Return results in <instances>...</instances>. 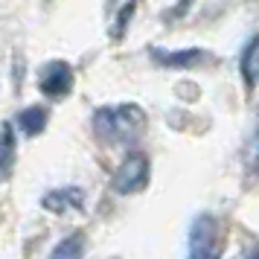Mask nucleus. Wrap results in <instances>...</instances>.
Segmentation results:
<instances>
[{"instance_id": "f257e3e1", "label": "nucleus", "mask_w": 259, "mask_h": 259, "mask_svg": "<svg viewBox=\"0 0 259 259\" xmlns=\"http://www.w3.org/2000/svg\"><path fill=\"white\" fill-rule=\"evenodd\" d=\"M96 131L111 143H128L137 137L143 128V111L137 105H117V108H102L94 117Z\"/></svg>"}, {"instance_id": "f03ea898", "label": "nucleus", "mask_w": 259, "mask_h": 259, "mask_svg": "<svg viewBox=\"0 0 259 259\" xmlns=\"http://www.w3.org/2000/svg\"><path fill=\"white\" fill-rule=\"evenodd\" d=\"M189 259H222L219 256V227L212 215H198L189 227Z\"/></svg>"}, {"instance_id": "7ed1b4c3", "label": "nucleus", "mask_w": 259, "mask_h": 259, "mask_svg": "<svg viewBox=\"0 0 259 259\" xmlns=\"http://www.w3.org/2000/svg\"><path fill=\"white\" fill-rule=\"evenodd\" d=\"M146 181H149V160H146V154L140 152H131L119 169L114 172V189L122 192V195H128V192H137V189L146 187Z\"/></svg>"}, {"instance_id": "20e7f679", "label": "nucleus", "mask_w": 259, "mask_h": 259, "mask_svg": "<svg viewBox=\"0 0 259 259\" xmlns=\"http://www.w3.org/2000/svg\"><path fill=\"white\" fill-rule=\"evenodd\" d=\"M73 84V73H70V64H64V61H50L44 64V70H41V91L53 99H59L70 91Z\"/></svg>"}, {"instance_id": "39448f33", "label": "nucleus", "mask_w": 259, "mask_h": 259, "mask_svg": "<svg viewBox=\"0 0 259 259\" xmlns=\"http://www.w3.org/2000/svg\"><path fill=\"white\" fill-rule=\"evenodd\" d=\"M84 201V192L76 187H59L44 195V207L53 212H67V210H79Z\"/></svg>"}, {"instance_id": "423d86ee", "label": "nucleus", "mask_w": 259, "mask_h": 259, "mask_svg": "<svg viewBox=\"0 0 259 259\" xmlns=\"http://www.w3.org/2000/svg\"><path fill=\"white\" fill-rule=\"evenodd\" d=\"M242 76H245L247 88H256V82H259V35L250 38L245 53H242Z\"/></svg>"}, {"instance_id": "0eeeda50", "label": "nucleus", "mask_w": 259, "mask_h": 259, "mask_svg": "<svg viewBox=\"0 0 259 259\" xmlns=\"http://www.w3.org/2000/svg\"><path fill=\"white\" fill-rule=\"evenodd\" d=\"M44 125H47V111H44V108H26V111L18 114V128H21V134H26V137L38 134Z\"/></svg>"}, {"instance_id": "6e6552de", "label": "nucleus", "mask_w": 259, "mask_h": 259, "mask_svg": "<svg viewBox=\"0 0 259 259\" xmlns=\"http://www.w3.org/2000/svg\"><path fill=\"white\" fill-rule=\"evenodd\" d=\"M82 236H67V239H61L59 245L53 247V253H50V259H82Z\"/></svg>"}, {"instance_id": "1a4fd4ad", "label": "nucleus", "mask_w": 259, "mask_h": 259, "mask_svg": "<svg viewBox=\"0 0 259 259\" xmlns=\"http://www.w3.org/2000/svg\"><path fill=\"white\" fill-rule=\"evenodd\" d=\"M12 160H15V134H12V122L3 125V175L12 172Z\"/></svg>"}, {"instance_id": "9d476101", "label": "nucleus", "mask_w": 259, "mask_h": 259, "mask_svg": "<svg viewBox=\"0 0 259 259\" xmlns=\"http://www.w3.org/2000/svg\"><path fill=\"white\" fill-rule=\"evenodd\" d=\"M245 163H247V169H256L259 172V122H256V128H253V134H250V140L245 146Z\"/></svg>"}, {"instance_id": "9b49d317", "label": "nucleus", "mask_w": 259, "mask_h": 259, "mask_svg": "<svg viewBox=\"0 0 259 259\" xmlns=\"http://www.w3.org/2000/svg\"><path fill=\"white\" fill-rule=\"evenodd\" d=\"M201 53H178V56H166L163 61H169V64H189V61H198Z\"/></svg>"}, {"instance_id": "f8f14e48", "label": "nucleus", "mask_w": 259, "mask_h": 259, "mask_svg": "<svg viewBox=\"0 0 259 259\" xmlns=\"http://www.w3.org/2000/svg\"><path fill=\"white\" fill-rule=\"evenodd\" d=\"M247 259H259V253H250V256H247Z\"/></svg>"}]
</instances>
